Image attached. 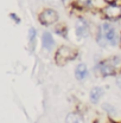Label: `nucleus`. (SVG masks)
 Returning a JSON list of instances; mask_svg holds the SVG:
<instances>
[{
  "mask_svg": "<svg viewBox=\"0 0 121 123\" xmlns=\"http://www.w3.org/2000/svg\"><path fill=\"white\" fill-rule=\"evenodd\" d=\"M109 43L110 46H118L121 43V32L118 31V29L112 24V21L103 20L99 26L97 30Z\"/></svg>",
  "mask_w": 121,
  "mask_h": 123,
  "instance_id": "1",
  "label": "nucleus"
},
{
  "mask_svg": "<svg viewBox=\"0 0 121 123\" xmlns=\"http://www.w3.org/2000/svg\"><path fill=\"white\" fill-rule=\"evenodd\" d=\"M77 57V50L69 45H60L55 53V63L58 66H64L67 63L74 61Z\"/></svg>",
  "mask_w": 121,
  "mask_h": 123,
  "instance_id": "2",
  "label": "nucleus"
},
{
  "mask_svg": "<svg viewBox=\"0 0 121 123\" xmlns=\"http://www.w3.org/2000/svg\"><path fill=\"white\" fill-rule=\"evenodd\" d=\"M38 21L43 26H55L60 21V13L51 7H45L38 13Z\"/></svg>",
  "mask_w": 121,
  "mask_h": 123,
  "instance_id": "3",
  "label": "nucleus"
},
{
  "mask_svg": "<svg viewBox=\"0 0 121 123\" xmlns=\"http://www.w3.org/2000/svg\"><path fill=\"white\" fill-rule=\"evenodd\" d=\"M94 72H95V75H97V76H100V77H103V78L114 77L119 74V71L116 70V68L109 62L108 58H105L102 61L97 62L95 64Z\"/></svg>",
  "mask_w": 121,
  "mask_h": 123,
  "instance_id": "4",
  "label": "nucleus"
},
{
  "mask_svg": "<svg viewBox=\"0 0 121 123\" xmlns=\"http://www.w3.org/2000/svg\"><path fill=\"white\" fill-rule=\"evenodd\" d=\"M101 15L108 21H118L121 20V4H107L105 8L101 11Z\"/></svg>",
  "mask_w": 121,
  "mask_h": 123,
  "instance_id": "5",
  "label": "nucleus"
},
{
  "mask_svg": "<svg viewBox=\"0 0 121 123\" xmlns=\"http://www.w3.org/2000/svg\"><path fill=\"white\" fill-rule=\"evenodd\" d=\"M74 31H75V37L77 39H86L90 33L89 21L83 17H78L75 21Z\"/></svg>",
  "mask_w": 121,
  "mask_h": 123,
  "instance_id": "6",
  "label": "nucleus"
},
{
  "mask_svg": "<svg viewBox=\"0 0 121 123\" xmlns=\"http://www.w3.org/2000/svg\"><path fill=\"white\" fill-rule=\"evenodd\" d=\"M55 46H56V42L54 34L50 31H44L42 33V47L47 52H51L55 49Z\"/></svg>",
  "mask_w": 121,
  "mask_h": 123,
  "instance_id": "7",
  "label": "nucleus"
},
{
  "mask_svg": "<svg viewBox=\"0 0 121 123\" xmlns=\"http://www.w3.org/2000/svg\"><path fill=\"white\" fill-rule=\"evenodd\" d=\"M70 6H71V10L74 12L88 11L91 8V0H73Z\"/></svg>",
  "mask_w": 121,
  "mask_h": 123,
  "instance_id": "8",
  "label": "nucleus"
},
{
  "mask_svg": "<svg viewBox=\"0 0 121 123\" xmlns=\"http://www.w3.org/2000/svg\"><path fill=\"white\" fill-rule=\"evenodd\" d=\"M88 77H89V69H88L87 64L78 63L75 68V78L77 80L82 82V80L87 79Z\"/></svg>",
  "mask_w": 121,
  "mask_h": 123,
  "instance_id": "9",
  "label": "nucleus"
},
{
  "mask_svg": "<svg viewBox=\"0 0 121 123\" xmlns=\"http://www.w3.org/2000/svg\"><path fill=\"white\" fill-rule=\"evenodd\" d=\"M103 95H105V89L102 86H93L89 92V99L93 104H96L99 103V101L102 98Z\"/></svg>",
  "mask_w": 121,
  "mask_h": 123,
  "instance_id": "10",
  "label": "nucleus"
},
{
  "mask_svg": "<svg viewBox=\"0 0 121 123\" xmlns=\"http://www.w3.org/2000/svg\"><path fill=\"white\" fill-rule=\"evenodd\" d=\"M65 123H84V120L78 112H69L65 117Z\"/></svg>",
  "mask_w": 121,
  "mask_h": 123,
  "instance_id": "11",
  "label": "nucleus"
},
{
  "mask_svg": "<svg viewBox=\"0 0 121 123\" xmlns=\"http://www.w3.org/2000/svg\"><path fill=\"white\" fill-rule=\"evenodd\" d=\"M36 37H37V30L31 26L27 30V40H29V45H30V50L32 51L34 49V44H36Z\"/></svg>",
  "mask_w": 121,
  "mask_h": 123,
  "instance_id": "12",
  "label": "nucleus"
},
{
  "mask_svg": "<svg viewBox=\"0 0 121 123\" xmlns=\"http://www.w3.org/2000/svg\"><path fill=\"white\" fill-rule=\"evenodd\" d=\"M95 42H96L97 45L100 46V47H102V49H106L107 46L109 45L108 40H107L106 38H105L99 31H96V34H95Z\"/></svg>",
  "mask_w": 121,
  "mask_h": 123,
  "instance_id": "13",
  "label": "nucleus"
},
{
  "mask_svg": "<svg viewBox=\"0 0 121 123\" xmlns=\"http://www.w3.org/2000/svg\"><path fill=\"white\" fill-rule=\"evenodd\" d=\"M54 31L58 34V36H62V37H67V33H68V27L64 25V24H56L54 26Z\"/></svg>",
  "mask_w": 121,
  "mask_h": 123,
  "instance_id": "14",
  "label": "nucleus"
},
{
  "mask_svg": "<svg viewBox=\"0 0 121 123\" xmlns=\"http://www.w3.org/2000/svg\"><path fill=\"white\" fill-rule=\"evenodd\" d=\"M102 109L106 111L109 116H114V115H116V109H115L114 105H112L110 103H103V104H102Z\"/></svg>",
  "mask_w": 121,
  "mask_h": 123,
  "instance_id": "15",
  "label": "nucleus"
},
{
  "mask_svg": "<svg viewBox=\"0 0 121 123\" xmlns=\"http://www.w3.org/2000/svg\"><path fill=\"white\" fill-rule=\"evenodd\" d=\"M115 84H116V86L121 90V72H119V74L116 75V78H115Z\"/></svg>",
  "mask_w": 121,
  "mask_h": 123,
  "instance_id": "16",
  "label": "nucleus"
},
{
  "mask_svg": "<svg viewBox=\"0 0 121 123\" xmlns=\"http://www.w3.org/2000/svg\"><path fill=\"white\" fill-rule=\"evenodd\" d=\"M10 17H11V19L15 20V23H17V24H18V23H20V19H17V15H15L14 13H11V14H10Z\"/></svg>",
  "mask_w": 121,
  "mask_h": 123,
  "instance_id": "17",
  "label": "nucleus"
},
{
  "mask_svg": "<svg viewBox=\"0 0 121 123\" xmlns=\"http://www.w3.org/2000/svg\"><path fill=\"white\" fill-rule=\"evenodd\" d=\"M106 4H114V2H118V0H105Z\"/></svg>",
  "mask_w": 121,
  "mask_h": 123,
  "instance_id": "18",
  "label": "nucleus"
},
{
  "mask_svg": "<svg viewBox=\"0 0 121 123\" xmlns=\"http://www.w3.org/2000/svg\"><path fill=\"white\" fill-rule=\"evenodd\" d=\"M62 2H63V5H67V2H68V0H60Z\"/></svg>",
  "mask_w": 121,
  "mask_h": 123,
  "instance_id": "19",
  "label": "nucleus"
},
{
  "mask_svg": "<svg viewBox=\"0 0 121 123\" xmlns=\"http://www.w3.org/2000/svg\"><path fill=\"white\" fill-rule=\"evenodd\" d=\"M44 1H47V2H54V1H56V0H44Z\"/></svg>",
  "mask_w": 121,
  "mask_h": 123,
  "instance_id": "20",
  "label": "nucleus"
},
{
  "mask_svg": "<svg viewBox=\"0 0 121 123\" xmlns=\"http://www.w3.org/2000/svg\"><path fill=\"white\" fill-rule=\"evenodd\" d=\"M96 123H97V122H96Z\"/></svg>",
  "mask_w": 121,
  "mask_h": 123,
  "instance_id": "21",
  "label": "nucleus"
}]
</instances>
